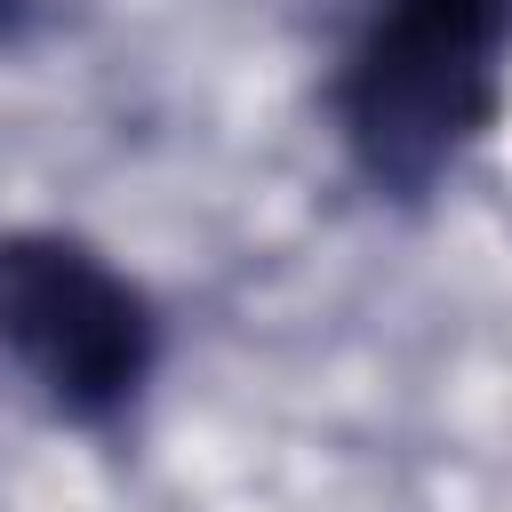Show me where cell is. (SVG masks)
Instances as JSON below:
<instances>
[{
	"mask_svg": "<svg viewBox=\"0 0 512 512\" xmlns=\"http://www.w3.org/2000/svg\"><path fill=\"white\" fill-rule=\"evenodd\" d=\"M512 64V0H376L336 72V128L360 176L424 200L496 120Z\"/></svg>",
	"mask_w": 512,
	"mask_h": 512,
	"instance_id": "1",
	"label": "cell"
},
{
	"mask_svg": "<svg viewBox=\"0 0 512 512\" xmlns=\"http://www.w3.org/2000/svg\"><path fill=\"white\" fill-rule=\"evenodd\" d=\"M0 352L72 424H112L136 408L160 320L128 272H112L72 232H0Z\"/></svg>",
	"mask_w": 512,
	"mask_h": 512,
	"instance_id": "2",
	"label": "cell"
}]
</instances>
